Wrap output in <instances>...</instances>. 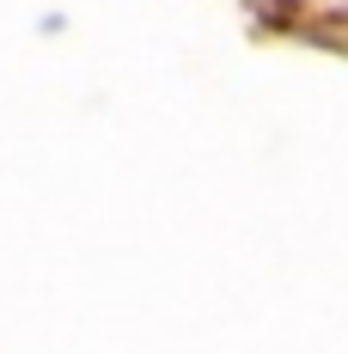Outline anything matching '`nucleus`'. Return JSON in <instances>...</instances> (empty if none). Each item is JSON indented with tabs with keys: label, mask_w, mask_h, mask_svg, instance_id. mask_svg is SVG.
<instances>
[]
</instances>
